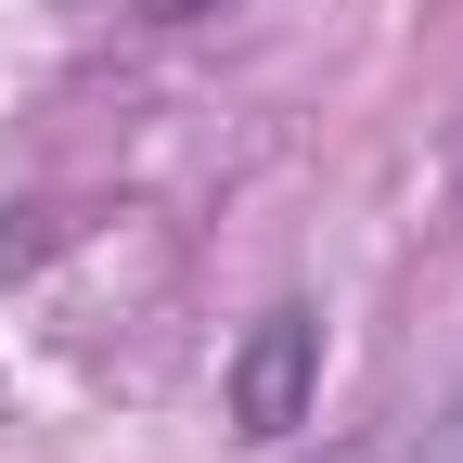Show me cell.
<instances>
[{"instance_id":"obj_1","label":"cell","mask_w":463,"mask_h":463,"mask_svg":"<svg viewBox=\"0 0 463 463\" xmlns=\"http://www.w3.org/2000/svg\"><path fill=\"white\" fill-rule=\"evenodd\" d=\"M322 386V309H270L245 347H232V425L245 438H297Z\"/></svg>"},{"instance_id":"obj_2","label":"cell","mask_w":463,"mask_h":463,"mask_svg":"<svg viewBox=\"0 0 463 463\" xmlns=\"http://www.w3.org/2000/svg\"><path fill=\"white\" fill-rule=\"evenodd\" d=\"M142 14H155V26H194V14H219V0H142Z\"/></svg>"}]
</instances>
